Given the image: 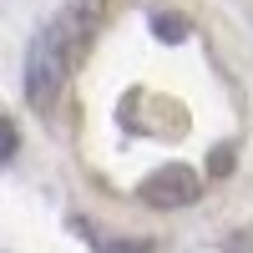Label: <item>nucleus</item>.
<instances>
[{"mask_svg": "<svg viewBox=\"0 0 253 253\" xmlns=\"http://www.w3.org/2000/svg\"><path fill=\"white\" fill-rule=\"evenodd\" d=\"M101 20H107V0H66V5L31 36L26 96H31L36 112H56L71 71L81 66V56L91 51V36L101 31Z\"/></svg>", "mask_w": 253, "mask_h": 253, "instance_id": "1", "label": "nucleus"}, {"mask_svg": "<svg viewBox=\"0 0 253 253\" xmlns=\"http://www.w3.org/2000/svg\"><path fill=\"white\" fill-rule=\"evenodd\" d=\"M142 198H147V203H157V208L193 203V198H198V182H193V172H182V167H162L157 177H147Z\"/></svg>", "mask_w": 253, "mask_h": 253, "instance_id": "2", "label": "nucleus"}, {"mask_svg": "<svg viewBox=\"0 0 253 253\" xmlns=\"http://www.w3.org/2000/svg\"><path fill=\"white\" fill-rule=\"evenodd\" d=\"M5 157H15V126H10V117H0V162Z\"/></svg>", "mask_w": 253, "mask_h": 253, "instance_id": "3", "label": "nucleus"}, {"mask_svg": "<svg viewBox=\"0 0 253 253\" xmlns=\"http://www.w3.org/2000/svg\"><path fill=\"white\" fill-rule=\"evenodd\" d=\"M157 31H162V41H182V26H177V20H167V15L157 20Z\"/></svg>", "mask_w": 253, "mask_h": 253, "instance_id": "4", "label": "nucleus"}]
</instances>
